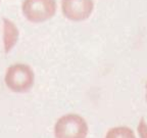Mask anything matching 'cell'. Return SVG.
<instances>
[{
  "label": "cell",
  "mask_w": 147,
  "mask_h": 138,
  "mask_svg": "<svg viewBox=\"0 0 147 138\" xmlns=\"http://www.w3.org/2000/svg\"><path fill=\"white\" fill-rule=\"evenodd\" d=\"M145 89H146V94H145V97H146V101H147V82H146V85H145Z\"/></svg>",
  "instance_id": "cell-8"
},
{
  "label": "cell",
  "mask_w": 147,
  "mask_h": 138,
  "mask_svg": "<svg viewBox=\"0 0 147 138\" xmlns=\"http://www.w3.org/2000/svg\"><path fill=\"white\" fill-rule=\"evenodd\" d=\"M22 12L28 21L42 23L56 12V0H23Z\"/></svg>",
  "instance_id": "cell-3"
},
{
  "label": "cell",
  "mask_w": 147,
  "mask_h": 138,
  "mask_svg": "<svg viewBox=\"0 0 147 138\" xmlns=\"http://www.w3.org/2000/svg\"><path fill=\"white\" fill-rule=\"evenodd\" d=\"M105 138H136L133 130L129 127L119 126L109 129Z\"/></svg>",
  "instance_id": "cell-6"
},
{
  "label": "cell",
  "mask_w": 147,
  "mask_h": 138,
  "mask_svg": "<svg viewBox=\"0 0 147 138\" xmlns=\"http://www.w3.org/2000/svg\"><path fill=\"white\" fill-rule=\"evenodd\" d=\"M87 134V122L76 114L62 116L54 125L55 138H86Z\"/></svg>",
  "instance_id": "cell-2"
},
{
  "label": "cell",
  "mask_w": 147,
  "mask_h": 138,
  "mask_svg": "<svg viewBox=\"0 0 147 138\" xmlns=\"http://www.w3.org/2000/svg\"><path fill=\"white\" fill-rule=\"evenodd\" d=\"M18 39V30L13 22L8 18H3V44L4 52L8 53L16 45Z\"/></svg>",
  "instance_id": "cell-5"
},
{
  "label": "cell",
  "mask_w": 147,
  "mask_h": 138,
  "mask_svg": "<svg viewBox=\"0 0 147 138\" xmlns=\"http://www.w3.org/2000/svg\"><path fill=\"white\" fill-rule=\"evenodd\" d=\"M35 75L30 66L25 64H14L9 66L4 76L6 87L12 92H28L34 85Z\"/></svg>",
  "instance_id": "cell-1"
},
{
  "label": "cell",
  "mask_w": 147,
  "mask_h": 138,
  "mask_svg": "<svg viewBox=\"0 0 147 138\" xmlns=\"http://www.w3.org/2000/svg\"><path fill=\"white\" fill-rule=\"evenodd\" d=\"M138 133L140 138H147V123L144 119H141L138 125Z\"/></svg>",
  "instance_id": "cell-7"
},
{
  "label": "cell",
  "mask_w": 147,
  "mask_h": 138,
  "mask_svg": "<svg viewBox=\"0 0 147 138\" xmlns=\"http://www.w3.org/2000/svg\"><path fill=\"white\" fill-rule=\"evenodd\" d=\"M60 5L64 18L74 22L85 21L94 10L93 0H61Z\"/></svg>",
  "instance_id": "cell-4"
}]
</instances>
